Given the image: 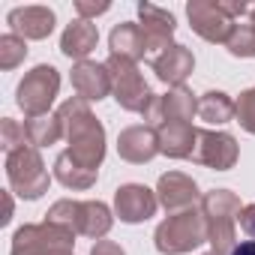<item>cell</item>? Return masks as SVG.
<instances>
[{"mask_svg":"<svg viewBox=\"0 0 255 255\" xmlns=\"http://www.w3.org/2000/svg\"><path fill=\"white\" fill-rule=\"evenodd\" d=\"M150 66H153V72L159 75V81H168L171 87H180V84L192 75V69H195V57H192L189 48H183V45H171V48H165L159 57H153Z\"/></svg>","mask_w":255,"mask_h":255,"instance_id":"obj_17","label":"cell"},{"mask_svg":"<svg viewBox=\"0 0 255 255\" xmlns=\"http://www.w3.org/2000/svg\"><path fill=\"white\" fill-rule=\"evenodd\" d=\"M96 174H99L96 168L81 165L69 150L54 159V177H57L66 189H90V186L96 183Z\"/></svg>","mask_w":255,"mask_h":255,"instance_id":"obj_20","label":"cell"},{"mask_svg":"<svg viewBox=\"0 0 255 255\" xmlns=\"http://www.w3.org/2000/svg\"><path fill=\"white\" fill-rule=\"evenodd\" d=\"M12 219V195L6 192V210H3V222H9Z\"/></svg>","mask_w":255,"mask_h":255,"instance_id":"obj_35","label":"cell"},{"mask_svg":"<svg viewBox=\"0 0 255 255\" xmlns=\"http://www.w3.org/2000/svg\"><path fill=\"white\" fill-rule=\"evenodd\" d=\"M24 129H27V141H30V147H48V144H54V141H60L66 132H63V120H60V114H39V117H27L24 120Z\"/></svg>","mask_w":255,"mask_h":255,"instance_id":"obj_21","label":"cell"},{"mask_svg":"<svg viewBox=\"0 0 255 255\" xmlns=\"http://www.w3.org/2000/svg\"><path fill=\"white\" fill-rule=\"evenodd\" d=\"M75 234L69 228L42 222V225H24L15 231L12 252L9 255H54V252H72Z\"/></svg>","mask_w":255,"mask_h":255,"instance_id":"obj_7","label":"cell"},{"mask_svg":"<svg viewBox=\"0 0 255 255\" xmlns=\"http://www.w3.org/2000/svg\"><path fill=\"white\" fill-rule=\"evenodd\" d=\"M156 138H159V153H165L171 159H189L192 147H195V138H198V129L192 123L168 120L156 129Z\"/></svg>","mask_w":255,"mask_h":255,"instance_id":"obj_16","label":"cell"},{"mask_svg":"<svg viewBox=\"0 0 255 255\" xmlns=\"http://www.w3.org/2000/svg\"><path fill=\"white\" fill-rule=\"evenodd\" d=\"M204 255H216V252H213V249H210V252H204Z\"/></svg>","mask_w":255,"mask_h":255,"instance_id":"obj_37","label":"cell"},{"mask_svg":"<svg viewBox=\"0 0 255 255\" xmlns=\"http://www.w3.org/2000/svg\"><path fill=\"white\" fill-rule=\"evenodd\" d=\"M156 207H159L156 192L141 183H126L114 192V213L120 216V222H129V225L144 222L156 213Z\"/></svg>","mask_w":255,"mask_h":255,"instance_id":"obj_11","label":"cell"},{"mask_svg":"<svg viewBox=\"0 0 255 255\" xmlns=\"http://www.w3.org/2000/svg\"><path fill=\"white\" fill-rule=\"evenodd\" d=\"M6 24L21 39H45L54 30V12L48 6H18L6 15Z\"/></svg>","mask_w":255,"mask_h":255,"instance_id":"obj_15","label":"cell"},{"mask_svg":"<svg viewBox=\"0 0 255 255\" xmlns=\"http://www.w3.org/2000/svg\"><path fill=\"white\" fill-rule=\"evenodd\" d=\"M78 216H81V201L63 198V201H54L51 204V210L45 213V222L60 225V228H69L72 234H78Z\"/></svg>","mask_w":255,"mask_h":255,"instance_id":"obj_25","label":"cell"},{"mask_svg":"<svg viewBox=\"0 0 255 255\" xmlns=\"http://www.w3.org/2000/svg\"><path fill=\"white\" fill-rule=\"evenodd\" d=\"M0 144H3L6 156H12V153H18V150L30 147V141H27V129H24L18 120L3 117V120H0Z\"/></svg>","mask_w":255,"mask_h":255,"instance_id":"obj_26","label":"cell"},{"mask_svg":"<svg viewBox=\"0 0 255 255\" xmlns=\"http://www.w3.org/2000/svg\"><path fill=\"white\" fill-rule=\"evenodd\" d=\"M162 114H165V123L168 120H180V123H189L192 117H198V99L189 87H171L165 96H162Z\"/></svg>","mask_w":255,"mask_h":255,"instance_id":"obj_22","label":"cell"},{"mask_svg":"<svg viewBox=\"0 0 255 255\" xmlns=\"http://www.w3.org/2000/svg\"><path fill=\"white\" fill-rule=\"evenodd\" d=\"M105 66L111 72V93H114L117 105L123 111H138V114H144V108H147V102H150L153 93H150L144 75L138 72V66L132 60L114 57V54L105 60Z\"/></svg>","mask_w":255,"mask_h":255,"instance_id":"obj_4","label":"cell"},{"mask_svg":"<svg viewBox=\"0 0 255 255\" xmlns=\"http://www.w3.org/2000/svg\"><path fill=\"white\" fill-rule=\"evenodd\" d=\"M57 114L63 120V132H66V141H69V153L81 165L99 171V165L105 159V129H102V123L93 117L90 102L72 96V99H66L57 108Z\"/></svg>","mask_w":255,"mask_h":255,"instance_id":"obj_1","label":"cell"},{"mask_svg":"<svg viewBox=\"0 0 255 255\" xmlns=\"http://www.w3.org/2000/svg\"><path fill=\"white\" fill-rule=\"evenodd\" d=\"M228 255H255V240H243V243H237Z\"/></svg>","mask_w":255,"mask_h":255,"instance_id":"obj_34","label":"cell"},{"mask_svg":"<svg viewBox=\"0 0 255 255\" xmlns=\"http://www.w3.org/2000/svg\"><path fill=\"white\" fill-rule=\"evenodd\" d=\"M231 117H234V102H231L228 93L210 90V93H204V96L198 99V120L219 126V123H228Z\"/></svg>","mask_w":255,"mask_h":255,"instance_id":"obj_24","label":"cell"},{"mask_svg":"<svg viewBox=\"0 0 255 255\" xmlns=\"http://www.w3.org/2000/svg\"><path fill=\"white\" fill-rule=\"evenodd\" d=\"M24 57H27V39L15 33L0 36V69H15Z\"/></svg>","mask_w":255,"mask_h":255,"instance_id":"obj_28","label":"cell"},{"mask_svg":"<svg viewBox=\"0 0 255 255\" xmlns=\"http://www.w3.org/2000/svg\"><path fill=\"white\" fill-rule=\"evenodd\" d=\"M219 3V9L231 18V21H237V18H243V15H249V3H243V0H216Z\"/></svg>","mask_w":255,"mask_h":255,"instance_id":"obj_31","label":"cell"},{"mask_svg":"<svg viewBox=\"0 0 255 255\" xmlns=\"http://www.w3.org/2000/svg\"><path fill=\"white\" fill-rule=\"evenodd\" d=\"M72 90L84 102H99L111 93V72L105 63L81 60L72 66Z\"/></svg>","mask_w":255,"mask_h":255,"instance_id":"obj_13","label":"cell"},{"mask_svg":"<svg viewBox=\"0 0 255 255\" xmlns=\"http://www.w3.org/2000/svg\"><path fill=\"white\" fill-rule=\"evenodd\" d=\"M90 255H126L114 240H96L93 243V249H90Z\"/></svg>","mask_w":255,"mask_h":255,"instance_id":"obj_33","label":"cell"},{"mask_svg":"<svg viewBox=\"0 0 255 255\" xmlns=\"http://www.w3.org/2000/svg\"><path fill=\"white\" fill-rule=\"evenodd\" d=\"M192 162L207 165L213 171H228L237 162V141L228 132H210V129H198L195 147H192Z\"/></svg>","mask_w":255,"mask_h":255,"instance_id":"obj_8","label":"cell"},{"mask_svg":"<svg viewBox=\"0 0 255 255\" xmlns=\"http://www.w3.org/2000/svg\"><path fill=\"white\" fill-rule=\"evenodd\" d=\"M156 198H159V204H162L168 213H183V210L195 207V201H198V186H195L192 177H186V174H180V171H168V174H162L159 183H156Z\"/></svg>","mask_w":255,"mask_h":255,"instance_id":"obj_12","label":"cell"},{"mask_svg":"<svg viewBox=\"0 0 255 255\" xmlns=\"http://www.w3.org/2000/svg\"><path fill=\"white\" fill-rule=\"evenodd\" d=\"M6 177H9L12 192L27 198V201H33L42 192H48V183H51L48 168H45V162H42L36 147H24V150L6 156Z\"/></svg>","mask_w":255,"mask_h":255,"instance_id":"obj_5","label":"cell"},{"mask_svg":"<svg viewBox=\"0 0 255 255\" xmlns=\"http://www.w3.org/2000/svg\"><path fill=\"white\" fill-rule=\"evenodd\" d=\"M138 15H141V33L147 42V57H159L165 48H171V36L177 30V21L168 9H159L153 3H138Z\"/></svg>","mask_w":255,"mask_h":255,"instance_id":"obj_10","label":"cell"},{"mask_svg":"<svg viewBox=\"0 0 255 255\" xmlns=\"http://www.w3.org/2000/svg\"><path fill=\"white\" fill-rule=\"evenodd\" d=\"M225 48L234 57H255V27L252 24H234Z\"/></svg>","mask_w":255,"mask_h":255,"instance_id":"obj_27","label":"cell"},{"mask_svg":"<svg viewBox=\"0 0 255 255\" xmlns=\"http://www.w3.org/2000/svg\"><path fill=\"white\" fill-rule=\"evenodd\" d=\"M153 240L162 255H183V252H192L201 243H207V222H204L201 207L171 213L165 222H159Z\"/></svg>","mask_w":255,"mask_h":255,"instance_id":"obj_3","label":"cell"},{"mask_svg":"<svg viewBox=\"0 0 255 255\" xmlns=\"http://www.w3.org/2000/svg\"><path fill=\"white\" fill-rule=\"evenodd\" d=\"M117 153H120V159L132 162V165L150 162L159 153L156 129H150V126H129V129H123L117 135Z\"/></svg>","mask_w":255,"mask_h":255,"instance_id":"obj_14","label":"cell"},{"mask_svg":"<svg viewBox=\"0 0 255 255\" xmlns=\"http://www.w3.org/2000/svg\"><path fill=\"white\" fill-rule=\"evenodd\" d=\"M234 117H237V123L243 126L246 132L255 135V87L240 93V99L234 102Z\"/></svg>","mask_w":255,"mask_h":255,"instance_id":"obj_29","label":"cell"},{"mask_svg":"<svg viewBox=\"0 0 255 255\" xmlns=\"http://www.w3.org/2000/svg\"><path fill=\"white\" fill-rule=\"evenodd\" d=\"M186 15H189L192 30L207 42H222L225 45L231 30H234V21L219 9L216 0H192L186 6Z\"/></svg>","mask_w":255,"mask_h":255,"instance_id":"obj_9","label":"cell"},{"mask_svg":"<svg viewBox=\"0 0 255 255\" xmlns=\"http://www.w3.org/2000/svg\"><path fill=\"white\" fill-rule=\"evenodd\" d=\"M237 222H240V228L255 240V204H243V210H240Z\"/></svg>","mask_w":255,"mask_h":255,"instance_id":"obj_32","label":"cell"},{"mask_svg":"<svg viewBox=\"0 0 255 255\" xmlns=\"http://www.w3.org/2000/svg\"><path fill=\"white\" fill-rule=\"evenodd\" d=\"M249 24H252V27H255V6H252V9H249Z\"/></svg>","mask_w":255,"mask_h":255,"instance_id":"obj_36","label":"cell"},{"mask_svg":"<svg viewBox=\"0 0 255 255\" xmlns=\"http://www.w3.org/2000/svg\"><path fill=\"white\" fill-rule=\"evenodd\" d=\"M111 210L102 201H81V216H78V234L102 240L111 231Z\"/></svg>","mask_w":255,"mask_h":255,"instance_id":"obj_23","label":"cell"},{"mask_svg":"<svg viewBox=\"0 0 255 255\" xmlns=\"http://www.w3.org/2000/svg\"><path fill=\"white\" fill-rule=\"evenodd\" d=\"M108 9H111L108 0H99V3H90V0H75V12H78V18H84V21H90V18L108 12Z\"/></svg>","mask_w":255,"mask_h":255,"instance_id":"obj_30","label":"cell"},{"mask_svg":"<svg viewBox=\"0 0 255 255\" xmlns=\"http://www.w3.org/2000/svg\"><path fill=\"white\" fill-rule=\"evenodd\" d=\"M201 213H204V222H207V243L213 246L216 255H228L234 246H237V231H234V222L243 210L240 198L231 192V189H213V192H204L201 195Z\"/></svg>","mask_w":255,"mask_h":255,"instance_id":"obj_2","label":"cell"},{"mask_svg":"<svg viewBox=\"0 0 255 255\" xmlns=\"http://www.w3.org/2000/svg\"><path fill=\"white\" fill-rule=\"evenodd\" d=\"M111 42V54L114 57H126V60H132L138 63L141 57H147V42H144V33H141V24L135 21H123L111 30L108 36Z\"/></svg>","mask_w":255,"mask_h":255,"instance_id":"obj_19","label":"cell"},{"mask_svg":"<svg viewBox=\"0 0 255 255\" xmlns=\"http://www.w3.org/2000/svg\"><path fill=\"white\" fill-rule=\"evenodd\" d=\"M57 90H60V75L54 66L42 63V66H33L18 90H15V102L18 108L27 114V117H39V114H48L51 111V102L57 99Z\"/></svg>","mask_w":255,"mask_h":255,"instance_id":"obj_6","label":"cell"},{"mask_svg":"<svg viewBox=\"0 0 255 255\" xmlns=\"http://www.w3.org/2000/svg\"><path fill=\"white\" fill-rule=\"evenodd\" d=\"M96 42H99V30H96V24L93 21H84V18H75L66 30H63V36H60V51L66 54V57H72V60H87V54L96 48Z\"/></svg>","mask_w":255,"mask_h":255,"instance_id":"obj_18","label":"cell"}]
</instances>
